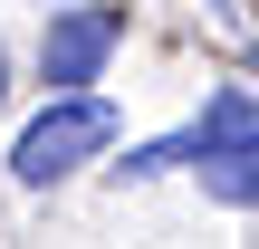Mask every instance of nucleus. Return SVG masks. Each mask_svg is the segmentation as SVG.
Instances as JSON below:
<instances>
[{
    "label": "nucleus",
    "instance_id": "nucleus-4",
    "mask_svg": "<svg viewBox=\"0 0 259 249\" xmlns=\"http://www.w3.org/2000/svg\"><path fill=\"white\" fill-rule=\"evenodd\" d=\"M115 182H154V173H183V134H154V144H125L115 163H106Z\"/></svg>",
    "mask_w": 259,
    "mask_h": 249
},
{
    "label": "nucleus",
    "instance_id": "nucleus-6",
    "mask_svg": "<svg viewBox=\"0 0 259 249\" xmlns=\"http://www.w3.org/2000/svg\"><path fill=\"white\" fill-rule=\"evenodd\" d=\"M0 106H10V48H0Z\"/></svg>",
    "mask_w": 259,
    "mask_h": 249
},
{
    "label": "nucleus",
    "instance_id": "nucleus-3",
    "mask_svg": "<svg viewBox=\"0 0 259 249\" xmlns=\"http://www.w3.org/2000/svg\"><path fill=\"white\" fill-rule=\"evenodd\" d=\"M115 48H125V10L115 0H67L38 29V86L48 96H96V77L115 67Z\"/></svg>",
    "mask_w": 259,
    "mask_h": 249
},
{
    "label": "nucleus",
    "instance_id": "nucleus-1",
    "mask_svg": "<svg viewBox=\"0 0 259 249\" xmlns=\"http://www.w3.org/2000/svg\"><path fill=\"white\" fill-rule=\"evenodd\" d=\"M183 173L221 211H259V86H211L202 96V115L183 125Z\"/></svg>",
    "mask_w": 259,
    "mask_h": 249
},
{
    "label": "nucleus",
    "instance_id": "nucleus-7",
    "mask_svg": "<svg viewBox=\"0 0 259 249\" xmlns=\"http://www.w3.org/2000/svg\"><path fill=\"white\" fill-rule=\"evenodd\" d=\"M250 77H259V29H250Z\"/></svg>",
    "mask_w": 259,
    "mask_h": 249
},
{
    "label": "nucleus",
    "instance_id": "nucleus-5",
    "mask_svg": "<svg viewBox=\"0 0 259 249\" xmlns=\"http://www.w3.org/2000/svg\"><path fill=\"white\" fill-rule=\"evenodd\" d=\"M211 19H221V29H240V38H250V0H211Z\"/></svg>",
    "mask_w": 259,
    "mask_h": 249
},
{
    "label": "nucleus",
    "instance_id": "nucleus-2",
    "mask_svg": "<svg viewBox=\"0 0 259 249\" xmlns=\"http://www.w3.org/2000/svg\"><path fill=\"white\" fill-rule=\"evenodd\" d=\"M115 106L106 96H48L19 134H10V182L19 192H58L67 173H87V163H106L115 154Z\"/></svg>",
    "mask_w": 259,
    "mask_h": 249
}]
</instances>
